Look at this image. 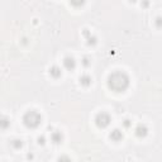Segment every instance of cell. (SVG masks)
I'll return each instance as SVG.
<instances>
[{
  "label": "cell",
  "mask_w": 162,
  "mask_h": 162,
  "mask_svg": "<svg viewBox=\"0 0 162 162\" xmlns=\"http://www.w3.org/2000/svg\"><path fill=\"white\" fill-rule=\"evenodd\" d=\"M108 84L110 89H113L117 92H120L124 91L129 86V77L124 72H114L109 76Z\"/></svg>",
  "instance_id": "obj_1"
},
{
  "label": "cell",
  "mask_w": 162,
  "mask_h": 162,
  "mask_svg": "<svg viewBox=\"0 0 162 162\" xmlns=\"http://www.w3.org/2000/svg\"><path fill=\"white\" fill-rule=\"evenodd\" d=\"M23 122H24V124H26L28 128H36V127H38V125L41 124L42 118H41V115L38 114L37 112L32 110V112H28L27 114L24 115Z\"/></svg>",
  "instance_id": "obj_2"
},
{
  "label": "cell",
  "mask_w": 162,
  "mask_h": 162,
  "mask_svg": "<svg viewBox=\"0 0 162 162\" xmlns=\"http://www.w3.org/2000/svg\"><path fill=\"white\" fill-rule=\"evenodd\" d=\"M96 124H98V127H107V125L110 123V117H109L108 114H105V113H100V114H98V117H96Z\"/></svg>",
  "instance_id": "obj_3"
},
{
  "label": "cell",
  "mask_w": 162,
  "mask_h": 162,
  "mask_svg": "<svg viewBox=\"0 0 162 162\" xmlns=\"http://www.w3.org/2000/svg\"><path fill=\"white\" fill-rule=\"evenodd\" d=\"M63 63H65V66H66V68H68V70H72V68H75V66H76L75 60L71 58V57H66V58H65Z\"/></svg>",
  "instance_id": "obj_4"
},
{
  "label": "cell",
  "mask_w": 162,
  "mask_h": 162,
  "mask_svg": "<svg viewBox=\"0 0 162 162\" xmlns=\"http://www.w3.org/2000/svg\"><path fill=\"white\" fill-rule=\"evenodd\" d=\"M136 132H137V136H139V137H144L146 134H147V128L144 127V125H138V128L136 129Z\"/></svg>",
  "instance_id": "obj_5"
},
{
  "label": "cell",
  "mask_w": 162,
  "mask_h": 162,
  "mask_svg": "<svg viewBox=\"0 0 162 162\" xmlns=\"http://www.w3.org/2000/svg\"><path fill=\"white\" fill-rule=\"evenodd\" d=\"M110 138H112V139H114V141H119V139L122 138V133L118 131V129H115V131L110 134Z\"/></svg>",
  "instance_id": "obj_6"
},
{
  "label": "cell",
  "mask_w": 162,
  "mask_h": 162,
  "mask_svg": "<svg viewBox=\"0 0 162 162\" xmlns=\"http://www.w3.org/2000/svg\"><path fill=\"white\" fill-rule=\"evenodd\" d=\"M50 74H51V75H53L55 77H58V76L61 75V71H60V68H58V67H52L51 70H50Z\"/></svg>",
  "instance_id": "obj_7"
},
{
  "label": "cell",
  "mask_w": 162,
  "mask_h": 162,
  "mask_svg": "<svg viewBox=\"0 0 162 162\" xmlns=\"http://www.w3.org/2000/svg\"><path fill=\"white\" fill-rule=\"evenodd\" d=\"M52 139H53L55 143H60V142L62 141V136H61L60 133H55V134L52 136Z\"/></svg>",
  "instance_id": "obj_8"
},
{
  "label": "cell",
  "mask_w": 162,
  "mask_h": 162,
  "mask_svg": "<svg viewBox=\"0 0 162 162\" xmlns=\"http://www.w3.org/2000/svg\"><path fill=\"white\" fill-rule=\"evenodd\" d=\"M70 1L74 6H81V5H84L85 0H70Z\"/></svg>",
  "instance_id": "obj_9"
},
{
  "label": "cell",
  "mask_w": 162,
  "mask_h": 162,
  "mask_svg": "<svg viewBox=\"0 0 162 162\" xmlns=\"http://www.w3.org/2000/svg\"><path fill=\"white\" fill-rule=\"evenodd\" d=\"M81 82L85 84V85H87L89 82H90V77H87V76H84V77L81 79Z\"/></svg>",
  "instance_id": "obj_10"
},
{
  "label": "cell",
  "mask_w": 162,
  "mask_h": 162,
  "mask_svg": "<svg viewBox=\"0 0 162 162\" xmlns=\"http://www.w3.org/2000/svg\"><path fill=\"white\" fill-rule=\"evenodd\" d=\"M132 1H136V0H132Z\"/></svg>",
  "instance_id": "obj_11"
}]
</instances>
